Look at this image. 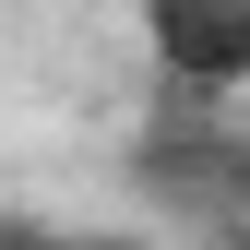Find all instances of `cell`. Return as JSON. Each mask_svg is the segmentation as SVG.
Listing matches in <instances>:
<instances>
[{
	"mask_svg": "<svg viewBox=\"0 0 250 250\" xmlns=\"http://www.w3.org/2000/svg\"><path fill=\"white\" fill-rule=\"evenodd\" d=\"M143 60L179 107L250 96V0H143Z\"/></svg>",
	"mask_w": 250,
	"mask_h": 250,
	"instance_id": "6da1fadb",
	"label": "cell"
},
{
	"mask_svg": "<svg viewBox=\"0 0 250 250\" xmlns=\"http://www.w3.org/2000/svg\"><path fill=\"white\" fill-rule=\"evenodd\" d=\"M0 250H155L143 227H36V214H0Z\"/></svg>",
	"mask_w": 250,
	"mask_h": 250,
	"instance_id": "7a4b0ae2",
	"label": "cell"
}]
</instances>
